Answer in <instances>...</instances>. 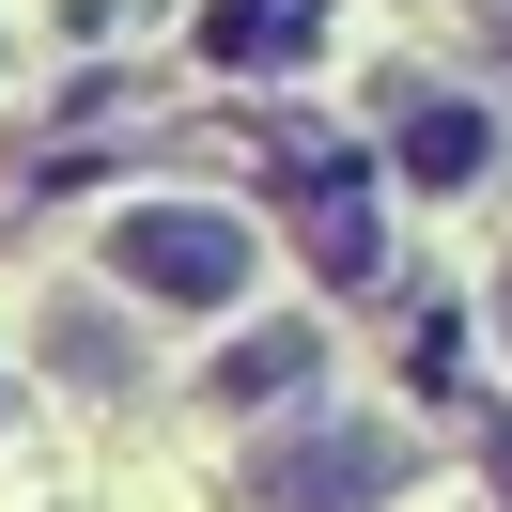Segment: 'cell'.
I'll use <instances>...</instances> for the list:
<instances>
[{"label": "cell", "mask_w": 512, "mask_h": 512, "mask_svg": "<svg viewBox=\"0 0 512 512\" xmlns=\"http://www.w3.org/2000/svg\"><path fill=\"white\" fill-rule=\"evenodd\" d=\"M481 311H497V357H512V264H497V295H481Z\"/></svg>", "instance_id": "ba28073f"}, {"label": "cell", "mask_w": 512, "mask_h": 512, "mask_svg": "<svg viewBox=\"0 0 512 512\" xmlns=\"http://www.w3.org/2000/svg\"><path fill=\"white\" fill-rule=\"evenodd\" d=\"M295 249H311L326 264V280H373V264H388V218H373V187H357V171H311V187H295Z\"/></svg>", "instance_id": "277c9868"}, {"label": "cell", "mask_w": 512, "mask_h": 512, "mask_svg": "<svg viewBox=\"0 0 512 512\" xmlns=\"http://www.w3.org/2000/svg\"><path fill=\"white\" fill-rule=\"evenodd\" d=\"M481 63H512V0H497V16H481Z\"/></svg>", "instance_id": "52a82bcc"}, {"label": "cell", "mask_w": 512, "mask_h": 512, "mask_svg": "<svg viewBox=\"0 0 512 512\" xmlns=\"http://www.w3.org/2000/svg\"><path fill=\"white\" fill-rule=\"evenodd\" d=\"M388 156H404V187H481L497 171V109L481 94H450V78H388Z\"/></svg>", "instance_id": "3957f363"}, {"label": "cell", "mask_w": 512, "mask_h": 512, "mask_svg": "<svg viewBox=\"0 0 512 512\" xmlns=\"http://www.w3.org/2000/svg\"><path fill=\"white\" fill-rule=\"evenodd\" d=\"M311 32V0H218V16H202V47H233V63H249V47H295Z\"/></svg>", "instance_id": "8992f818"}, {"label": "cell", "mask_w": 512, "mask_h": 512, "mask_svg": "<svg viewBox=\"0 0 512 512\" xmlns=\"http://www.w3.org/2000/svg\"><path fill=\"white\" fill-rule=\"evenodd\" d=\"M109 280L125 295H156V311H249V280H264V218L249 202H187V187H156V202H109Z\"/></svg>", "instance_id": "6da1fadb"}, {"label": "cell", "mask_w": 512, "mask_h": 512, "mask_svg": "<svg viewBox=\"0 0 512 512\" xmlns=\"http://www.w3.org/2000/svg\"><path fill=\"white\" fill-rule=\"evenodd\" d=\"M295 373H326V326H264V342H233L202 388H218V404H280Z\"/></svg>", "instance_id": "5b68a950"}, {"label": "cell", "mask_w": 512, "mask_h": 512, "mask_svg": "<svg viewBox=\"0 0 512 512\" xmlns=\"http://www.w3.org/2000/svg\"><path fill=\"white\" fill-rule=\"evenodd\" d=\"M264 512H388L419 481V435L404 419H295V435H264Z\"/></svg>", "instance_id": "7a4b0ae2"}]
</instances>
